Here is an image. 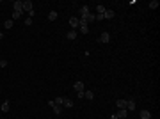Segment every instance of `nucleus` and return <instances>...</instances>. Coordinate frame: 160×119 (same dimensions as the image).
Returning a JSON list of instances; mask_svg holds the SVG:
<instances>
[{"label":"nucleus","instance_id":"6","mask_svg":"<svg viewBox=\"0 0 160 119\" xmlns=\"http://www.w3.org/2000/svg\"><path fill=\"white\" fill-rule=\"evenodd\" d=\"M73 89L77 91V92H82V91H84V84H82V82H75V84H73Z\"/></svg>","mask_w":160,"mask_h":119},{"label":"nucleus","instance_id":"5","mask_svg":"<svg viewBox=\"0 0 160 119\" xmlns=\"http://www.w3.org/2000/svg\"><path fill=\"white\" fill-rule=\"evenodd\" d=\"M77 36H78V32H77V30H70V32L66 34V37H68L70 41H75V39H77Z\"/></svg>","mask_w":160,"mask_h":119},{"label":"nucleus","instance_id":"2","mask_svg":"<svg viewBox=\"0 0 160 119\" xmlns=\"http://www.w3.org/2000/svg\"><path fill=\"white\" fill-rule=\"evenodd\" d=\"M98 41H100V43H103V45H107V43L110 41V34H109V32H103L100 37H98Z\"/></svg>","mask_w":160,"mask_h":119},{"label":"nucleus","instance_id":"24","mask_svg":"<svg viewBox=\"0 0 160 119\" xmlns=\"http://www.w3.org/2000/svg\"><path fill=\"white\" fill-rule=\"evenodd\" d=\"M23 23H25L27 27H30V25H32V18H27V20H23Z\"/></svg>","mask_w":160,"mask_h":119},{"label":"nucleus","instance_id":"12","mask_svg":"<svg viewBox=\"0 0 160 119\" xmlns=\"http://www.w3.org/2000/svg\"><path fill=\"white\" fill-rule=\"evenodd\" d=\"M103 18H114V11H112V9H105V12H103Z\"/></svg>","mask_w":160,"mask_h":119},{"label":"nucleus","instance_id":"4","mask_svg":"<svg viewBox=\"0 0 160 119\" xmlns=\"http://www.w3.org/2000/svg\"><path fill=\"white\" fill-rule=\"evenodd\" d=\"M68 21H70V25H71V30H75V29H77V27H78V25H80L78 18H70V20H68Z\"/></svg>","mask_w":160,"mask_h":119},{"label":"nucleus","instance_id":"1","mask_svg":"<svg viewBox=\"0 0 160 119\" xmlns=\"http://www.w3.org/2000/svg\"><path fill=\"white\" fill-rule=\"evenodd\" d=\"M48 105H52V109H53V112H55L57 116H60V114H62V107H60V105H55V103H53V99H52V101H48Z\"/></svg>","mask_w":160,"mask_h":119},{"label":"nucleus","instance_id":"21","mask_svg":"<svg viewBox=\"0 0 160 119\" xmlns=\"http://www.w3.org/2000/svg\"><path fill=\"white\" fill-rule=\"evenodd\" d=\"M13 25H14V21H13V20H7L5 23H4V27H5V29H13Z\"/></svg>","mask_w":160,"mask_h":119},{"label":"nucleus","instance_id":"22","mask_svg":"<svg viewBox=\"0 0 160 119\" xmlns=\"http://www.w3.org/2000/svg\"><path fill=\"white\" fill-rule=\"evenodd\" d=\"M105 12V7L103 5H96V14H103Z\"/></svg>","mask_w":160,"mask_h":119},{"label":"nucleus","instance_id":"23","mask_svg":"<svg viewBox=\"0 0 160 119\" xmlns=\"http://www.w3.org/2000/svg\"><path fill=\"white\" fill-rule=\"evenodd\" d=\"M53 103H55V105H62V103H64V98H62V96H57V99H55Z\"/></svg>","mask_w":160,"mask_h":119},{"label":"nucleus","instance_id":"13","mask_svg":"<svg viewBox=\"0 0 160 119\" xmlns=\"http://www.w3.org/2000/svg\"><path fill=\"white\" fill-rule=\"evenodd\" d=\"M126 109L128 110H135V101H133V99H128V101H126Z\"/></svg>","mask_w":160,"mask_h":119},{"label":"nucleus","instance_id":"20","mask_svg":"<svg viewBox=\"0 0 160 119\" xmlns=\"http://www.w3.org/2000/svg\"><path fill=\"white\" fill-rule=\"evenodd\" d=\"M91 21H96V14H89L85 18V23H91Z\"/></svg>","mask_w":160,"mask_h":119},{"label":"nucleus","instance_id":"25","mask_svg":"<svg viewBox=\"0 0 160 119\" xmlns=\"http://www.w3.org/2000/svg\"><path fill=\"white\" fill-rule=\"evenodd\" d=\"M7 66V60H0V68H5Z\"/></svg>","mask_w":160,"mask_h":119},{"label":"nucleus","instance_id":"18","mask_svg":"<svg viewBox=\"0 0 160 119\" xmlns=\"http://www.w3.org/2000/svg\"><path fill=\"white\" fill-rule=\"evenodd\" d=\"M158 5H160L158 0H151V2H150V9H157Z\"/></svg>","mask_w":160,"mask_h":119},{"label":"nucleus","instance_id":"17","mask_svg":"<svg viewBox=\"0 0 160 119\" xmlns=\"http://www.w3.org/2000/svg\"><path fill=\"white\" fill-rule=\"evenodd\" d=\"M48 20H50V21L57 20V11H50V14H48Z\"/></svg>","mask_w":160,"mask_h":119},{"label":"nucleus","instance_id":"14","mask_svg":"<svg viewBox=\"0 0 160 119\" xmlns=\"http://www.w3.org/2000/svg\"><path fill=\"white\" fill-rule=\"evenodd\" d=\"M84 98L85 99H93L94 98V92H93V91H85V92H84Z\"/></svg>","mask_w":160,"mask_h":119},{"label":"nucleus","instance_id":"10","mask_svg":"<svg viewBox=\"0 0 160 119\" xmlns=\"http://www.w3.org/2000/svg\"><path fill=\"white\" fill-rule=\"evenodd\" d=\"M116 107H118V109H126V99H118V101H116Z\"/></svg>","mask_w":160,"mask_h":119},{"label":"nucleus","instance_id":"15","mask_svg":"<svg viewBox=\"0 0 160 119\" xmlns=\"http://www.w3.org/2000/svg\"><path fill=\"white\" fill-rule=\"evenodd\" d=\"M21 14H23V11H13V20H18V18H21Z\"/></svg>","mask_w":160,"mask_h":119},{"label":"nucleus","instance_id":"11","mask_svg":"<svg viewBox=\"0 0 160 119\" xmlns=\"http://www.w3.org/2000/svg\"><path fill=\"white\" fill-rule=\"evenodd\" d=\"M140 119H151L150 110H140Z\"/></svg>","mask_w":160,"mask_h":119},{"label":"nucleus","instance_id":"9","mask_svg":"<svg viewBox=\"0 0 160 119\" xmlns=\"http://www.w3.org/2000/svg\"><path fill=\"white\" fill-rule=\"evenodd\" d=\"M13 5H14V11H23V2L21 0H16Z\"/></svg>","mask_w":160,"mask_h":119},{"label":"nucleus","instance_id":"26","mask_svg":"<svg viewBox=\"0 0 160 119\" xmlns=\"http://www.w3.org/2000/svg\"><path fill=\"white\" fill-rule=\"evenodd\" d=\"M2 37H4V34H2V32H0V39H2Z\"/></svg>","mask_w":160,"mask_h":119},{"label":"nucleus","instance_id":"3","mask_svg":"<svg viewBox=\"0 0 160 119\" xmlns=\"http://www.w3.org/2000/svg\"><path fill=\"white\" fill-rule=\"evenodd\" d=\"M32 9H34L32 2H30V0H25V2H23V11H27V12H30Z\"/></svg>","mask_w":160,"mask_h":119},{"label":"nucleus","instance_id":"7","mask_svg":"<svg viewBox=\"0 0 160 119\" xmlns=\"http://www.w3.org/2000/svg\"><path fill=\"white\" fill-rule=\"evenodd\" d=\"M116 116H118V119H125L126 116H128V110L126 109H119V112H118Z\"/></svg>","mask_w":160,"mask_h":119},{"label":"nucleus","instance_id":"16","mask_svg":"<svg viewBox=\"0 0 160 119\" xmlns=\"http://www.w3.org/2000/svg\"><path fill=\"white\" fill-rule=\"evenodd\" d=\"M9 101H4V103H2V107H0V109H2V112H9Z\"/></svg>","mask_w":160,"mask_h":119},{"label":"nucleus","instance_id":"8","mask_svg":"<svg viewBox=\"0 0 160 119\" xmlns=\"http://www.w3.org/2000/svg\"><path fill=\"white\" fill-rule=\"evenodd\" d=\"M78 21H80V20H78ZM78 29H80V32H82V34H87V32H89V27H87V23H82V21H80Z\"/></svg>","mask_w":160,"mask_h":119},{"label":"nucleus","instance_id":"19","mask_svg":"<svg viewBox=\"0 0 160 119\" xmlns=\"http://www.w3.org/2000/svg\"><path fill=\"white\" fill-rule=\"evenodd\" d=\"M62 105H64V107H68V109H71V107H73V101L68 99V98H64V103H62Z\"/></svg>","mask_w":160,"mask_h":119}]
</instances>
